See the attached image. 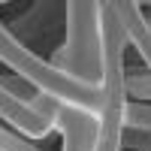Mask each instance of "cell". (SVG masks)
I'll list each match as a JSON object with an SVG mask.
<instances>
[{
    "instance_id": "obj_3",
    "label": "cell",
    "mask_w": 151,
    "mask_h": 151,
    "mask_svg": "<svg viewBox=\"0 0 151 151\" xmlns=\"http://www.w3.org/2000/svg\"><path fill=\"white\" fill-rule=\"evenodd\" d=\"M64 12H67V42L55 52L52 67L88 85H100V76H103L100 3L76 0V3H64Z\"/></svg>"
},
{
    "instance_id": "obj_7",
    "label": "cell",
    "mask_w": 151,
    "mask_h": 151,
    "mask_svg": "<svg viewBox=\"0 0 151 151\" xmlns=\"http://www.w3.org/2000/svg\"><path fill=\"white\" fill-rule=\"evenodd\" d=\"M124 127H136V130H148L151 133V106L127 100V109H124Z\"/></svg>"
},
{
    "instance_id": "obj_2",
    "label": "cell",
    "mask_w": 151,
    "mask_h": 151,
    "mask_svg": "<svg viewBox=\"0 0 151 151\" xmlns=\"http://www.w3.org/2000/svg\"><path fill=\"white\" fill-rule=\"evenodd\" d=\"M0 64L12 67L18 79H24L40 94L52 97L55 103L97 118V112H100V85H88L82 79H76V76H67V73L55 70L52 64H45V60L40 55H33L3 21H0Z\"/></svg>"
},
{
    "instance_id": "obj_9",
    "label": "cell",
    "mask_w": 151,
    "mask_h": 151,
    "mask_svg": "<svg viewBox=\"0 0 151 151\" xmlns=\"http://www.w3.org/2000/svg\"><path fill=\"white\" fill-rule=\"evenodd\" d=\"M0 151H40V148H33L27 139H21L18 133H12L9 127L0 124Z\"/></svg>"
},
{
    "instance_id": "obj_8",
    "label": "cell",
    "mask_w": 151,
    "mask_h": 151,
    "mask_svg": "<svg viewBox=\"0 0 151 151\" xmlns=\"http://www.w3.org/2000/svg\"><path fill=\"white\" fill-rule=\"evenodd\" d=\"M121 145L133 148V151H151V133L148 130H136V127H124L121 130Z\"/></svg>"
},
{
    "instance_id": "obj_10",
    "label": "cell",
    "mask_w": 151,
    "mask_h": 151,
    "mask_svg": "<svg viewBox=\"0 0 151 151\" xmlns=\"http://www.w3.org/2000/svg\"><path fill=\"white\" fill-rule=\"evenodd\" d=\"M142 9H148V12H151V3H145V6H142Z\"/></svg>"
},
{
    "instance_id": "obj_4",
    "label": "cell",
    "mask_w": 151,
    "mask_h": 151,
    "mask_svg": "<svg viewBox=\"0 0 151 151\" xmlns=\"http://www.w3.org/2000/svg\"><path fill=\"white\" fill-rule=\"evenodd\" d=\"M115 12H118V18H121V27H124L127 42H133V48H136L139 58L145 60V67L151 70V27L145 24L142 3L124 0V3H115Z\"/></svg>"
},
{
    "instance_id": "obj_5",
    "label": "cell",
    "mask_w": 151,
    "mask_h": 151,
    "mask_svg": "<svg viewBox=\"0 0 151 151\" xmlns=\"http://www.w3.org/2000/svg\"><path fill=\"white\" fill-rule=\"evenodd\" d=\"M0 118H3L6 124H12L15 130H24L27 136H33V139H42V136H48L55 127L48 121H42L36 112H30L24 103H18L15 97H9L3 88H0Z\"/></svg>"
},
{
    "instance_id": "obj_6",
    "label": "cell",
    "mask_w": 151,
    "mask_h": 151,
    "mask_svg": "<svg viewBox=\"0 0 151 151\" xmlns=\"http://www.w3.org/2000/svg\"><path fill=\"white\" fill-rule=\"evenodd\" d=\"M124 91H127V97H133L136 103H145V100H151V70L148 67H124Z\"/></svg>"
},
{
    "instance_id": "obj_1",
    "label": "cell",
    "mask_w": 151,
    "mask_h": 151,
    "mask_svg": "<svg viewBox=\"0 0 151 151\" xmlns=\"http://www.w3.org/2000/svg\"><path fill=\"white\" fill-rule=\"evenodd\" d=\"M100 33H103V76H100V112L94 118V142L91 151H121L124 130V36L121 18L115 12V0L100 3Z\"/></svg>"
}]
</instances>
